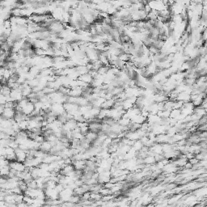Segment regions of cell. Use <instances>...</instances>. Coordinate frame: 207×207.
Masks as SVG:
<instances>
[{
    "mask_svg": "<svg viewBox=\"0 0 207 207\" xmlns=\"http://www.w3.org/2000/svg\"><path fill=\"white\" fill-rule=\"evenodd\" d=\"M0 207H7V202L5 201H0Z\"/></svg>",
    "mask_w": 207,
    "mask_h": 207,
    "instance_id": "e0dca14e",
    "label": "cell"
},
{
    "mask_svg": "<svg viewBox=\"0 0 207 207\" xmlns=\"http://www.w3.org/2000/svg\"><path fill=\"white\" fill-rule=\"evenodd\" d=\"M34 110H35L34 104H32V102L29 101L28 103L22 109V113L24 115H26V116H30Z\"/></svg>",
    "mask_w": 207,
    "mask_h": 207,
    "instance_id": "277c9868",
    "label": "cell"
},
{
    "mask_svg": "<svg viewBox=\"0 0 207 207\" xmlns=\"http://www.w3.org/2000/svg\"><path fill=\"white\" fill-rule=\"evenodd\" d=\"M13 74V73L12 72V70H10L8 69H4V71H3V78H5V79L8 80L9 78L12 77V75Z\"/></svg>",
    "mask_w": 207,
    "mask_h": 207,
    "instance_id": "8fae6325",
    "label": "cell"
},
{
    "mask_svg": "<svg viewBox=\"0 0 207 207\" xmlns=\"http://www.w3.org/2000/svg\"><path fill=\"white\" fill-rule=\"evenodd\" d=\"M16 115V110L15 109H9V108H5L3 113L2 115L4 119H7V120H12L14 119V117Z\"/></svg>",
    "mask_w": 207,
    "mask_h": 207,
    "instance_id": "3957f363",
    "label": "cell"
},
{
    "mask_svg": "<svg viewBox=\"0 0 207 207\" xmlns=\"http://www.w3.org/2000/svg\"><path fill=\"white\" fill-rule=\"evenodd\" d=\"M11 91H12V89H11L7 85L1 86V88H0V93H1L2 95H3L4 96H10Z\"/></svg>",
    "mask_w": 207,
    "mask_h": 207,
    "instance_id": "9c48e42d",
    "label": "cell"
},
{
    "mask_svg": "<svg viewBox=\"0 0 207 207\" xmlns=\"http://www.w3.org/2000/svg\"><path fill=\"white\" fill-rule=\"evenodd\" d=\"M82 197V199L83 201H89L90 200V197H91V192H87V193H84Z\"/></svg>",
    "mask_w": 207,
    "mask_h": 207,
    "instance_id": "5bb4252c",
    "label": "cell"
},
{
    "mask_svg": "<svg viewBox=\"0 0 207 207\" xmlns=\"http://www.w3.org/2000/svg\"><path fill=\"white\" fill-rule=\"evenodd\" d=\"M72 164L74 166V170L83 171L86 168V160H75L73 161Z\"/></svg>",
    "mask_w": 207,
    "mask_h": 207,
    "instance_id": "5b68a950",
    "label": "cell"
},
{
    "mask_svg": "<svg viewBox=\"0 0 207 207\" xmlns=\"http://www.w3.org/2000/svg\"><path fill=\"white\" fill-rule=\"evenodd\" d=\"M23 201L24 203H26L27 205H32L34 203V198H32V197H28V196L23 195Z\"/></svg>",
    "mask_w": 207,
    "mask_h": 207,
    "instance_id": "7c38bea8",
    "label": "cell"
},
{
    "mask_svg": "<svg viewBox=\"0 0 207 207\" xmlns=\"http://www.w3.org/2000/svg\"><path fill=\"white\" fill-rule=\"evenodd\" d=\"M52 147H53V145L50 143L49 142H47V141H45L44 142H42V143L40 145V149L41 151L45 152V153H49V152H50V151L52 150Z\"/></svg>",
    "mask_w": 207,
    "mask_h": 207,
    "instance_id": "8992f818",
    "label": "cell"
},
{
    "mask_svg": "<svg viewBox=\"0 0 207 207\" xmlns=\"http://www.w3.org/2000/svg\"><path fill=\"white\" fill-rule=\"evenodd\" d=\"M15 154H16V161L20 163H24V161L27 159V151H23V150L20 149L18 147L17 149L15 150Z\"/></svg>",
    "mask_w": 207,
    "mask_h": 207,
    "instance_id": "7a4b0ae2",
    "label": "cell"
},
{
    "mask_svg": "<svg viewBox=\"0 0 207 207\" xmlns=\"http://www.w3.org/2000/svg\"><path fill=\"white\" fill-rule=\"evenodd\" d=\"M9 167L11 169L14 170V171L17 172H23V171H25L26 168H25L23 163L18 162V161H12L9 163Z\"/></svg>",
    "mask_w": 207,
    "mask_h": 207,
    "instance_id": "6da1fadb",
    "label": "cell"
},
{
    "mask_svg": "<svg viewBox=\"0 0 207 207\" xmlns=\"http://www.w3.org/2000/svg\"><path fill=\"white\" fill-rule=\"evenodd\" d=\"M7 207H17V205L16 203H10V204L7 203Z\"/></svg>",
    "mask_w": 207,
    "mask_h": 207,
    "instance_id": "ac0fdd59",
    "label": "cell"
},
{
    "mask_svg": "<svg viewBox=\"0 0 207 207\" xmlns=\"http://www.w3.org/2000/svg\"><path fill=\"white\" fill-rule=\"evenodd\" d=\"M78 80H80V81H82V82H83V83H85L90 85V84L91 83V82H92L93 78H92V77H91L88 74V73H87V74H84L80 75L78 78Z\"/></svg>",
    "mask_w": 207,
    "mask_h": 207,
    "instance_id": "52a82bcc",
    "label": "cell"
},
{
    "mask_svg": "<svg viewBox=\"0 0 207 207\" xmlns=\"http://www.w3.org/2000/svg\"><path fill=\"white\" fill-rule=\"evenodd\" d=\"M155 157H154V156H151V155H150V156L146 157V159H144V163H146V164H154V163H155Z\"/></svg>",
    "mask_w": 207,
    "mask_h": 207,
    "instance_id": "4fadbf2b",
    "label": "cell"
},
{
    "mask_svg": "<svg viewBox=\"0 0 207 207\" xmlns=\"http://www.w3.org/2000/svg\"><path fill=\"white\" fill-rule=\"evenodd\" d=\"M4 109H5V106L3 105V104H0V117H2Z\"/></svg>",
    "mask_w": 207,
    "mask_h": 207,
    "instance_id": "9a60e30c",
    "label": "cell"
},
{
    "mask_svg": "<svg viewBox=\"0 0 207 207\" xmlns=\"http://www.w3.org/2000/svg\"><path fill=\"white\" fill-rule=\"evenodd\" d=\"M146 207H155V206H154L153 205H148V206H146Z\"/></svg>",
    "mask_w": 207,
    "mask_h": 207,
    "instance_id": "d6986e66",
    "label": "cell"
},
{
    "mask_svg": "<svg viewBox=\"0 0 207 207\" xmlns=\"http://www.w3.org/2000/svg\"><path fill=\"white\" fill-rule=\"evenodd\" d=\"M16 205H17V207H26L27 206V204L23 202V201L18 203V204H16Z\"/></svg>",
    "mask_w": 207,
    "mask_h": 207,
    "instance_id": "2e32d148",
    "label": "cell"
},
{
    "mask_svg": "<svg viewBox=\"0 0 207 207\" xmlns=\"http://www.w3.org/2000/svg\"><path fill=\"white\" fill-rule=\"evenodd\" d=\"M10 171H11V168L10 167H9V165L1 167V168H0V176L3 177H6V176L8 177Z\"/></svg>",
    "mask_w": 207,
    "mask_h": 207,
    "instance_id": "ba28073f",
    "label": "cell"
},
{
    "mask_svg": "<svg viewBox=\"0 0 207 207\" xmlns=\"http://www.w3.org/2000/svg\"><path fill=\"white\" fill-rule=\"evenodd\" d=\"M102 196L99 193H94V192H91V197H90V200H92L93 201H100L101 200Z\"/></svg>",
    "mask_w": 207,
    "mask_h": 207,
    "instance_id": "30bf717a",
    "label": "cell"
}]
</instances>
